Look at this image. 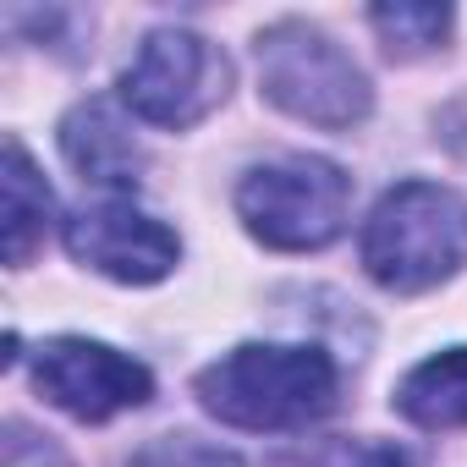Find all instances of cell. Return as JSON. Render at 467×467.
Here are the masks:
<instances>
[{"mask_svg":"<svg viewBox=\"0 0 467 467\" xmlns=\"http://www.w3.org/2000/svg\"><path fill=\"white\" fill-rule=\"evenodd\" d=\"M270 467H429V462L412 445H396V440L325 434V440H303V445L270 456Z\"/></svg>","mask_w":467,"mask_h":467,"instance_id":"11","label":"cell"},{"mask_svg":"<svg viewBox=\"0 0 467 467\" xmlns=\"http://www.w3.org/2000/svg\"><path fill=\"white\" fill-rule=\"evenodd\" d=\"M61 154H67V165L83 182L110 187V192L138 187V171H143V149L132 138V121L110 99H83L78 110H67V121H61Z\"/></svg>","mask_w":467,"mask_h":467,"instance_id":"8","label":"cell"},{"mask_svg":"<svg viewBox=\"0 0 467 467\" xmlns=\"http://www.w3.org/2000/svg\"><path fill=\"white\" fill-rule=\"evenodd\" d=\"M0 192H6V220H0V231H6V265L23 270V265H34V254L50 237L56 192L45 187L39 165L28 160V149L17 138H6V176H0Z\"/></svg>","mask_w":467,"mask_h":467,"instance_id":"9","label":"cell"},{"mask_svg":"<svg viewBox=\"0 0 467 467\" xmlns=\"http://www.w3.org/2000/svg\"><path fill=\"white\" fill-rule=\"evenodd\" d=\"M6 467H72V462H67V451L50 434H39L23 418H12L6 423Z\"/></svg>","mask_w":467,"mask_h":467,"instance_id":"14","label":"cell"},{"mask_svg":"<svg viewBox=\"0 0 467 467\" xmlns=\"http://www.w3.org/2000/svg\"><path fill=\"white\" fill-rule=\"evenodd\" d=\"M231 88V61L192 28H154L121 72V105L149 127H192Z\"/></svg>","mask_w":467,"mask_h":467,"instance_id":"5","label":"cell"},{"mask_svg":"<svg viewBox=\"0 0 467 467\" xmlns=\"http://www.w3.org/2000/svg\"><path fill=\"white\" fill-rule=\"evenodd\" d=\"M396 412L418 429H467V347L423 358L396 385Z\"/></svg>","mask_w":467,"mask_h":467,"instance_id":"10","label":"cell"},{"mask_svg":"<svg viewBox=\"0 0 467 467\" xmlns=\"http://www.w3.org/2000/svg\"><path fill=\"white\" fill-rule=\"evenodd\" d=\"M34 385L45 401L72 412L78 423H110L116 412H132L154 396V374L88 336H56L34 352Z\"/></svg>","mask_w":467,"mask_h":467,"instance_id":"6","label":"cell"},{"mask_svg":"<svg viewBox=\"0 0 467 467\" xmlns=\"http://www.w3.org/2000/svg\"><path fill=\"white\" fill-rule=\"evenodd\" d=\"M237 214L275 254L330 248L352 214V176L319 154H286L254 165L237 187Z\"/></svg>","mask_w":467,"mask_h":467,"instance_id":"4","label":"cell"},{"mask_svg":"<svg viewBox=\"0 0 467 467\" xmlns=\"http://www.w3.org/2000/svg\"><path fill=\"white\" fill-rule=\"evenodd\" d=\"M67 254L121 286H154L176 270L182 237L165 220L132 209L127 198H105V203H83L67 220Z\"/></svg>","mask_w":467,"mask_h":467,"instance_id":"7","label":"cell"},{"mask_svg":"<svg viewBox=\"0 0 467 467\" xmlns=\"http://www.w3.org/2000/svg\"><path fill=\"white\" fill-rule=\"evenodd\" d=\"M363 270L385 292H429L467 265V198L440 182H396L358 237Z\"/></svg>","mask_w":467,"mask_h":467,"instance_id":"2","label":"cell"},{"mask_svg":"<svg viewBox=\"0 0 467 467\" xmlns=\"http://www.w3.org/2000/svg\"><path fill=\"white\" fill-rule=\"evenodd\" d=\"M203 412H214L231 429L248 434H292L319 423L336 396H341V374L330 363V352L319 347H275V341H248L231 347L225 358H214L198 379H192Z\"/></svg>","mask_w":467,"mask_h":467,"instance_id":"1","label":"cell"},{"mask_svg":"<svg viewBox=\"0 0 467 467\" xmlns=\"http://www.w3.org/2000/svg\"><path fill=\"white\" fill-rule=\"evenodd\" d=\"M254 50H259V88L286 116L325 132H347L374 110V88L363 67L325 28L286 17V23H270Z\"/></svg>","mask_w":467,"mask_h":467,"instance_id":"3","label":"cell"},{"mask_svg":"<svg viewBox=\"0 0 467 467\" xmlns=\"http://www.w3.org/2000/svg\"><path fill=\"white\" fill-rule=\"evenodd\" d=\"M451 6H374L368 12V28L379 34V45L396 56V61H412V56H429L445 45L451 34Z\"/></svg>","mask_w":467,"mask_h":467,"instance_id":"12","label":"cell"},{"mask_svg":"<svg viewBox=\"0 0 467 467\" xmlns=\"http://www.w3.org/2000/svg\"><path fill=\"white\" fill-rule=\"evenodd\" d=\"M121 467H243V462L198 434H160V440L138 445Z\"/></svg>","mask_w":467,"mask_h":467,"instance_id":"13","label":"cell"}]
</instances>
